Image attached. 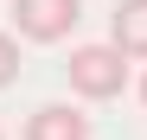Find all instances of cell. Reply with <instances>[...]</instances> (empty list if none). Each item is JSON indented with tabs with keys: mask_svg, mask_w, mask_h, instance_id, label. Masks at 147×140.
<instances>
[{
	"mask_svg": "<svg viewBox=\"0 0 147 140\" xmlns=\"http://www.w3.org/2000/svg\"><path fill=\"white\" fill-rule=\"evenodd\" d=\"M109 45L121 57H147V0H121L109 13Z\"/></svg>",
	"mask_w": 147,
	"mask_h": 140,
	"instance_id": "obj_4",
	"label": "cell"
},
{
	"mask_svg": "<svg viewBox=\"0 0 147 140\" xmlns=\"http://www.w3.org/2000/svg\"><path fill=\"white\" fill-rule=\"evenodd\" d=\"M26 140H90V115L77 102H45V108H32Z\"/></svg>",
	"mask_w": 147,
	"mask_h": 140,
	"instance_id": "obj_3",
	"label": "cell"
},
{
	"mask_svg": "<svg viewBox=\"0 0 147 140\" xmlns=\"http://www.w3.org/2000/svg\"><path fill=\"white\" fill-rule=\"evenodd\" d=\"M0 140H7V134H0Z\"/></svg>",
	"mask_w": 147,
	"mask_h": 140,
	"instance_id": "obj_7",
	"label": "cell"
},
{
	"mask_svg": "<svg viewBox=\"0 0 147 140\" xmlns=\"http://www.w3.org/2000/svg\"><path fill=\"white\" fill-rule=\"evenodd\" d=\"M64 77H70V96L77 102H115L121 89H128V57L115 51V45H77V51L64 57Z\"/></svg>",
	"mask_w": 147,
	"mask_h": 140,
	"instance_id": "obj_1",
	"label": "cell"
},
{
	"mask_svg": "<svg viewBox=\"0 0 147 140\" xmlns=\"http://www.w3.org/2000/svg\"><path fill=\"white\" fill-rule=\"evenodd\" d=\"M13 83H19V38L0 32V89H13Z\"/></svg>",
	"mask_w": 147,
	"mask_h": 140,
	"instance_id": "obj_5",
	"label": "cell"
},
{
	"mask_svg": "<svg viewBox=\"0 0 147 140\" xmlns=\"http://www.w3.org/2000/svg\"><path fill=\"white\" fill-rule=\"evenodd\" d=\"M141 102H147V70H141Z\"/></svg>",
	"mask_w": 147,
	"mask_h": 140,
	"instance_id": "obj_6",
	"label": "cell"
},
{
	"mask_svg": "<svg viewBox=\"0 0 147 140\" xmlns=\"http://www.w3.org/2000/svg\"><path fill=\"white\" fill-rule=\"evenodd\" d=\"M83 19V0H13V32L26 45H58L77 32Z\"/></svg>",
	"mask_w": 147,
	"mask_h": 140,
	"instance_id": "obj_2",
	"label": "cell"
}]
</instances>
